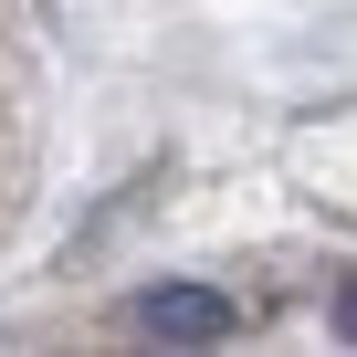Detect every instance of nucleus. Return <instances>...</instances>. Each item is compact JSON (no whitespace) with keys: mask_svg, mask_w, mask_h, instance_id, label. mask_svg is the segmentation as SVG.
<instances>
[{"mask_svg":"<svg viewBox=\"0 0 357 357\" xmlns=\"http://www.w3.org/2000/svg\"><path fill=\"white\" fill-rule=\"evenodd\" d=\"M137 336H158V347H221L231 305L211 284H158V294H137Z\"/></svg>","mask_w":357,"mask_h":357,"instance_id":"f257e3e1","label":"nucleus"},{"mask_svg":"<svg viewBox=\"0 0 357 357\" xmlns=\"http://www.w3.org/2000/svg\"><path fill=\"white\" fill-rule=\"evenodd\" d=\"M336 326H347V336H357V284H347V294H336Z\"/></svg>","mask_w":357,"mask_h":357,"instance_id":"f03ea898","label":"nucleus"}]
</instances>
